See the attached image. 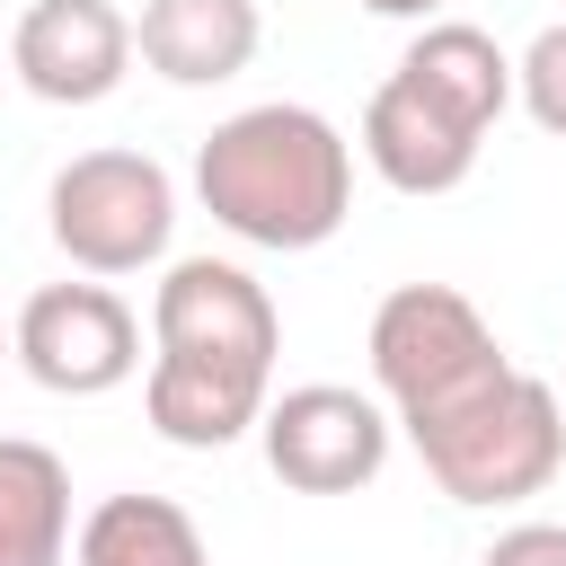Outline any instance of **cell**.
Listing matches in <instances>:
<instances>
[{"mask_svg":"<svg viewBox=\"0 0 566 566\" xmlns=\"http://www.w3.org/2000/svg\"><path fill=\"white\" fill-rule=\"evenodd\" d=\"M44 221H53V248L80 274H142V265L168 256L177 186H168V168L150 150H80L53 177Z\"/></svg>","mask_w":566,"mask_h":566,"instance_id":"5b68a950","label":"cell"},{"mask_svg":"<svg viewBox=\"0 0 566 566\" xmlns=\"http://www.w3.org/2000/svg\"><path fill=\"white\" fill-rule=\"evenodd\" d=\"M513 97L531 106V124H539V133H557V142H566V18H557V27H539V35L522 44V62H513Z\"/></svg>","mask_w":566,"mask_h":566,"instance_id":"5bb4252c","label":"cell"},{"mask_svg":"<svg viewBox=\"0 0 566 566\" xmlns=\"http://www.w3.org/2000/svg\"><path fill=\"white\" fill-rule=\"evenodd\" d=\"M398 71H407L424 97H442L451 115H469L478 133H495V115L513 106V53H504L486 27H469V18H424L416 44L398 53Z\"/></svg>","mask_w":566,"mask_h":566,"instance_id":"8fae6325","label":"cell"},{"mask_svg":"<svg viewBox=\"0 0 566 566\" xmlns=\"http://www.w3.org/2000/svg\"><path fill=\"white\" fill-rule=\"evenodd\" d=\"M478 150H486V133L469 115H451L442 97H424L407 71H389L371 88V106H363V159L398 195H451V186H469Z\"/></svg>","mask_w":566,"mask_h":566,"instance_id":"9c48e42d","label":"cell"},{"mask_svg":"<svg viewBox=\"0 0 566 566\" xmlns=\"http://www.w3.org/2000/svg\"><path fill=\"white\" fill-rule=\"evenodd\" d=\"M265 469L301 495H354L389 469V433L398 416L371 398V389H345V380H301L265 407Z\"/></svg>","mask_w":566,"mask_h":566,"instance_id":"52a82bcc","label":"cell"},{"mask_svg":"<svg viewBox=\"0 0 566 566\" xmlns=\"http://www.w3.org/2000/svg\"><path fill=\"white\" fill-rule=\"evenodd\" d=\"M0 354H18V336H9V318H0Z\"/></svg>","mask_w":566,"mask_h":566,"instance_id":"e0dca14e","label":"cell"},{"mask_svg":"<svg viewBox=\"0 0 566 566\" xmlns=\"http://www.w3.org/2000/svg\"><path fill=\"white\" fill-rule=\"evenodd\" d=\"M256 35H265L256 0H142V18H133V53L177 88L239 80L256 62Z\"/></svg>","mask_w":566,"mask_h":566,"instance_id":"30bf717a","label":"cell"},{"mask_svg":"<svg viewBox=\"0 0 566 566\" xmlns=\"http://www.w3.org/2000/svg\"><path fill=\"white\" fill-rule=\"evenodd\" d=\"M504 371H513V354L495 345L486 310L460 283H398L371 310V380H380V407L407 433L442 424L451 407H469Z\"/></svg>","mask_w":566,"mask_h":566,"instance_id":"3957f363","label":"cell"},{"mask_svg":"<svg viewBox=\"0 0 566 566\" xmlns=\"http://www.w3.org/2000/svg\"><path fill=\"white\" fill-rule=\"evenodd\" d=\"M363 9H371V18H433L442 0H363Z\"/></svg>","mask_w":566,"mask_h":566,"instance_id":"2e32d148","label":"cell"},{"mask_svg":"<svg viewBox=\"0 0 566 566\" xmlns=\"http://www.w3.org/2000/svg\"><path fill=\"white\" fill-rule=\"evenodd\" d=\"M274 354H283L274 292L230 256H177L150 292V380H142L159 442L221 451L256 433L274 407Z\"/></svg>","mask_w":566,"mask_h":566,"instance_id":"6da1fadb","label":"cell"},{"mask_svg":"<svg viewBox=\"0 0 566 566\" xmlns=\"http://www.w3.org/2000/svg\"><path fill=\"white\" fill-rule=\"evenodd\" d=\"M71 469L62 451L0 433V566H62L71 557Z\"/></svg>","mask_w":566,"mask_h":566,"instance_id":"7c38bea8","label":"cell"},{"mask_svg":"<svg viewBox=\"0 0 566 566\" xmlns=\"http://www.w3.org/2000/svg\"><path fill=\"white\" fill-rule=\"evenodd\" d=\"M9 71L44 106H97L133 71V18L115 0H27L9 27Z\"/></svg>","mask_w":566,"mask_h":566,"instance_id":"ba28073f","label":"cell"},{"mask_svg":"<svg viewBox=\"0 0 566 566\" xmlns=\"http://www.w3.org/2000/svg\"><path fill=\"white\" fill-rule=\"evenodd\" d=\"M407 442L451 504H522L566 469V407L539 371L513 363L504 380H486L469 407H451L442 424H424Z\"/></svg>","mask_w":566,"mask_h":566,"instance_id":"277c9868","label":"cell"},{"mask_svg":"<svg viewBox=\"0 0 566 566\" xmlns=\"http://www.w3.org/2000/svg\"><path fill=\"white\" fill-rule=\"evenodd\" d=\"M18 336V363L35 389L53 398H106L142 371V318L115 283H44L18 301L9 318Z\"/></svg>","mask_w":566,"mask_h":566,"instance_id":"8992f818","label":"cell"},{"mask_svg":"<svg viewBox=\"0 0 566 566\" xmlns=\"http://www.w3.org/2000/svg\"><path fill=\"white\" fill-rule=\"evenodd\" d=\"M71 557L80 566H212L195 513L168 504V495H106V504H88Z\"/></svg>","mask_w":566,"mask_h":566,"instance_id":"4fadbf2b","label":"cell"},{"mask_svg":"<svg viewBox=\"0 0 566 566\" xmlns=\"http://www.w3.org/2000/svg\"><path fill=\"white\" fill-rule=\"evenodd\" d=\"M478 566H566V522H513L486 539Z\"/></svg>","mask_w":566,"mask_h":566,"instance_id":"9a60e30c","label":"cell"},{"mask_svg":"<svg viewBox=\"0 0 566 566\" xmlns=\"http://www.w3.org/2000/svg\"><path fill=\"white\" fill-rule=\"evenodd\" d=\"M195 203L230 239L301 256V248L336 239L354 212V142L318 106H292V97L239 106L195 150Z\"/></svg>","mask_w":566,"mask_h":566,"instance_id":"7a4b0ae2","label":"cell"}]
</instances>
